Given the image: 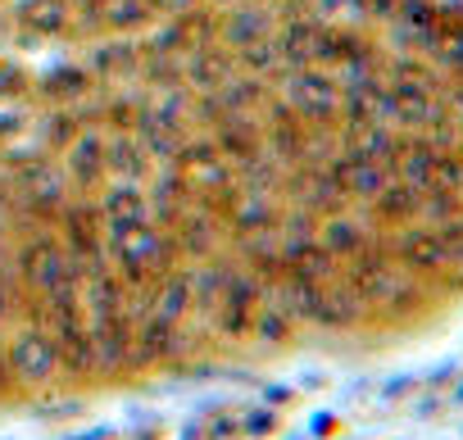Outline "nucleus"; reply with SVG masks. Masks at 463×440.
I'll return each instance as SVG.
<instances>
[{
    "instance_id": "nucleus-5",
    "label": "nucleus",
    "mask_w": 463,
    "mask_h": 440,
    "mask_svg": "<svg viewBox=\"0 0 463 440\" xmlns=\"http://www.w3.org/2000/svg\"><path fill=\"white\" fill-rule=\"evenodd\" d=\"M5 345V359H10V372H14V386L24 395H46L51 386L64 381V368H60V350L51 341V332L33 318V323H19L10 332Z\"/></svg>"
},
{
    "instance_id": "nucleus-11",
    "label": "nucleus",
    "mask_w": 463,
    "mask_h": 440,
    "mask_svg": "<svg viewBox=\"0 0 463 440\" xmlns=\"http://www.w3.org/2000/svg\"><path fill=\"white\" fill-rule=\"evenodd\" d=\"M96 213L105 228H137V223H155L150 218V195H146V182H105L96 195Z\"/></svg>"
},
{
    "instance_id": "nucleus-19",
    "label": "nucleus",
    "mask_w": 463,
    "mask_h": 440,
    "mask_svg": "<svg viewBox=\"0 0 463 440\" xmlns=\"http://www.w3.org/2000/svg\"><path fill=\"white\" fill-rule=\"evenodd\" d=\"M33 132V118L24 109H10V105H0V154H10L19 136Z\"/></svg>"
},
{
    "instance_id": "nucleus-7",
    "label": "nucleus",
    "mask_w": 463,
    "mask_h": 440,
    "mask_svg": "<svg viewBox=\"0 0 463 440\" xmlns=\"http://www.w3.org/2000/svg\"><path fill=\"white\" fill-rule=\"evenodd\" d=\"M278 23H282V5H278V0H237V5H222V10H218L213 42L237 55V51H246V46L273 42Z\"/></svg>"
},
{
    "instance_id": "nucleus-17",
    "label": "nucleus",
    "mask_w": 463,
    "mask_h": 440,
    "mask_svg": "<svg viewBox=\"0 0 463 440\" xmlns=\"http://www.w3.org/2000/svg\"><path fill=\"white\" fill-rule=\"evenodd\" d=\"M296 318L264 291V300H260V309H255V323H250V341L260 345V350H278V345H287L291 336H296Z\"/></svg>"
},
{
    "instance_id": "nucleus-9",
    "label": "nucleus",
    "mask_w": 463,
    "mask_h": 440,
    "mask_svg": "<svg viewBox=\"0 0 463 440\" xmlns=\"http://www.w3.org/2000/svg\"><path fill=\"white\" fill-rule=\"evenodd\" d=\"M55 159H60V168H64L73 195H96V191L109 182V173H105V127L87 118V123L73 132V141H69Z\"/></svg>"
},
{
    "instance_id": "nucleus-8",
    "label": "nucleus",
    "mask_w": 463,
    "mask_h": 440,
    "mask_svg": "<svg viewBox=\"0 0 463 440\" xmlns=\"http://www.w3.org/2000/svg\"><path fill=\"white\" fill-rule=\"evenodd\" d=\"M168 237H173L182 264L213 259V255H222V250L232 246V237H227V228H222L218 209H209L204 200H191V204L173 218V223H168Z\"/></svg>"
},
{
    "instance_id": "nucleus-1",
    "label": "nucleus",
    "mask_w": 463,
    "mask_h": 440,
    "mask_svg": "<svg viewBox=\"0 0 463 440\" xmlns=\"http://www.w3.org/2000/svg\"><path fill=\"white\" fill-rule=\"evenodd\" d=\"M10 273L24 291V300H46L55 295L64 282H78V264L69 255V246L60 241L55 228L46 223H19L14 237V255H10Z\"/></svg>"
},
{
    "instance_id": "nucleus-21",
    "label": "nucleus",
    "mask_w": 463,
    "mask_h": 440,
    "mask_svg": "<svg viewBox=\"0 0 463 440\" xmlns=\"http://www.w3.org/2000/svg\"><path fill=\"white\" fill-rule=\"evenodd\" d=\"M10 395H19V386H14V372H10L5 345H0V399H10Z\"/></svg>"
},
{
    "instance_id": "nucleus-15",
    "label": "nucleus",
    "mask_w": 463,
    "mask_h": 440,
    "mask_svg": "<svg viewBox=\"0 0 463 440\" xmlns=\"http://www.w3.org/2000/svg\"><path fill=\"white\" fill-rule=\"evenodd\" d=\"M33 91H37V100H46L51 109H60V105H73V109H78V100L96 96L100 87H96V78H91L87 64H60V69L42 73Z\"/></svg>"
},
{
    "instance_id": "nucleus-14",
    "label": "nucleus",
    "mask_w": 463,
    "mask_h": 440,
    "mask_svg": "<svg viewBox=\"0 0 463 440\" xmlns=\"http://www.w3.org/2000/svg\"><path fill=\"white\" fill-rule=\"evenodd\" d=\"M155 154L141 145L137 132H105V173L114 182H150L155 177Z\"/></svg>"
},
{
    "instance_id": "nucleus-12",
    "label": "nucleus",
    "mask_w": 463,
    "mask_h": 440,
    "mask_svg": "<svg viewBox=\"0 0 463 440\" xmlns=\"http://www.w3.org/2000/svg\"><path fill=\"white\" fill-rule=\"evenodd\" d=\"M241 69H237V55L218 42H204L195 51L182 55V87H191L195 96H213L222 82H232Z\"/></svg>"
},
{
    "instance_id": "nucleus-16",
    "label": "nucleus",
    "mask_w": 463,
    "mask_h": 440,
    "mask_svg": "<svg viewBox=\"0 0 463 440\" xmlns=\"http://www.w3.org/2000/svg\"><path fill=\"white\" fill-rule=\"evenodd\" d=\"M150 314H159L168 323H186L191 318V273H186V264L168 268L150 286Z\"/></svg>"
},
{
    "instance_id": "nucleus-18",
    "label": "nucleus",
    "mask_w": 463,
    "mask_h": 440,
    "mask_svg": "<svg viewBox=\"0 0 463 440\" xmlns=\"http://www.w3.org/2000/svg\"><path fill=\"white\" fill-rule=\"evenodd\" d=\"M19 23L33 37H64L73 28V5H69V0H28Z\"/></svg>"
},
{
    "instance_id": "nucleus-6",
    "label": "nucleus",
    "mask_w": 463,
    "mask_h": 440,
    "mask_svg": "<svg viewBox=\"0 0 463 440\" xmlns=\"http://www.w3.org/2000/svg\"><path fill=\"white\" fill-rule=\"evenodd\" d=\"M168 164H173V173L186 182L191 200H204V204H218L232 186H237V168L222 159V150L213 145L209 132H186Z\"/></svg>"
},
{
    "instance_id": "nucleus-4",
    "label": "nucleus",
    "mask_w": 463,
    "mask_h": 440,
    "mask_svg": "<svg viewBox=\"0 0 463 440\" xmlns=\"http://www.w3.org/2000/svg\"><path fill=\"white\" fill-rule=\"evenodd\" d=\"M69 195H73L69 191V177H64L60 159L46 154V150H37L33 159H24L19 173L10 177V209H14L19 223H46V228H55V218L69 204Z\"/></svg>"
},
{
    "instance_id": "nucleus-20",
    "label": "nucleus",
    "mask_w": 463,
    "mask_h": 440,
    "mask_svg": "<svg viewBox=\"0 0 463 440\" xmlns=\"http://www.w3.org/2000/svg\"><path fill=\"white\" fill-rule=\"evenodd\" d=\"M24 314V291L10 273H0V332H10Z\"/></svg>"
},
{
    "instance_id": "nucleus-10",
    "label": "nucleus",
    "mask_w": 463,
    "mask_h": 440,
    "mask_svg": "<svg viewBox=\"0 0 463 440\" xmlns=\"http://www.w3.org/2000/svg\"><path fill=\"white\" fill-rule=\"evenodd\" d=\"M209 136L232 168H246L250 159L264 154V118L260 114H222L209 127Z\"/></svg>"
},
{
    "instance_id": "nucleus-13",
    "label": "nucleus",
    "mask_w": 463,
    "mask_h": 440,
    "mask_svg": "<svg viewBox=\"0 0 463 440\" xmlns=\"http://www.w3.org/2000/svg\"><path fill=\"white\" fill-rule=\"evenodd\" d=\"M87 69H91L96 87H100V82H105V87L132 82V78L141 73V46H137L132 37H109V33H105V42H96V46H91Z\"/></svg>"
},
{
    "instance_id": "nucleus-3",
    "label": "nucleus",
    "mask_w": 463,
    "mask_h": 440,
    "mask_svg": "<svg viewBox=\"0 0 463 440\" xmlns=\"http://www.w3.org/2000/svg\"><path fill=\"white\" fill-rule=\"evenodd\" d=\"M273 91H278V100L291 109V118H300L305 127H314V132H327V136H336V145H341V127H345V91H341V82H336V73H327V69H291V73H282L278 82H273Z\"/></svg>"
},
{
    "instance_id": "nucleus-2",
    "label": "nucleus",
    "mask_w": 463,
    "mask_h": 440,
    "mask_svg": "<svg viewBox=\"0 0 463 440\" xmlns=\"http://www.w3.org/2000/svg\"><path fill=\"white\" fill-rule=\"evenodd\" d=\"M105 264L123 277L128 291H150L182 259H177L168 228L137 223V228H105Z\"/></svg>"
}]
</instances>
